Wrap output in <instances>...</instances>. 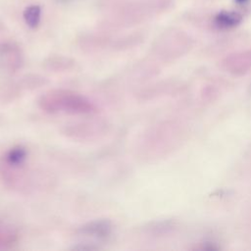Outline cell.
<instances>
[{"mask_svg": "<svg viewBox=\"0 0 251 251\" xmlns=\"http://www.w3.org/2000/svg\"><path fill=\"white\" fill-rule=\"evenodd\" d=\"M54 1H56V2H58V3H61V4H67V3L72 2L73 0H54Z\"/></svg>", "mask_w": 251, "mask_h": 251, "instance_id": "cell-6", "label": "cell"}, {"mask_svg": "<svg viewBox=\"0 0 251 251\" xmlns=\"http://www.w3.org/2000/svg\"><path fill=\"white\" fill-rule=\"evenodd\" d=\"M0 57L5 63L11 67L19 66L21 62V54L17 45L13 43H2L0 45Z\"/></svg>", "mask_w": 251, "mask_h": 251, "instance_id": "cell-3", "label": "cell"}, {"mask_svg": "<svg viewBox=\"0 0 251 251\" xmlns=\"http://www.w3.org/2000/svg\"><path fill=\"white\" fill-rule=\"evenodd\" d=\"M24 20L30 28H36L40 24L41 8L39 5H30L24 11Z\"/></svg>", "mask_w": 251, "mask_h": 251, "instance_id": "cell-5", "label": "cell"}, {"mask_svg": "<svg viewBox=\"0 0 251 251\" xmlns=\"http://www.w3.org/2000/svg\"><path fill=\"white\" fill-rule=\"evenodd\" d=\"M248 1H249V0H235V2L238 3V4H244V3L248 2Z\"/></svg>", "mask_w": 251, "mask_h": 251, "instance_id": "cell-7", "label": "cell"}, {"mask_svg": "<svg viewBox=\"0 0 251 251\" xmlns=\"http://www.w3.org/2000/svg\"><path fill=\"white\" fill-rule=\"evenodd\" d=\"M1 235H2V234L0 233V244H1V241H2V240H1V239H2V238H1Z\"/></svg>", "mask_w": 251, "mask_h": 251, "instance_id": "cell-8", "label": "cell"}, {"mask_svg": "<svg viewBox=\"0 0 251 251\" xmlns=\"http://www.w3.org/2000/svg\"><path fill=\"white\" fill-rule=\"evenodd\" d=\"M39 107L51 114L86 115L95 112V106L84 96L66 89H52L45 92L38 100Z\"/></svg>", "mask_w": 251, "mask_h": 251, "instance_id": "cell-1", "label": "cell"}, {"mask_svg": "<svg viewBox=\"0 0 251 251\" xmlns=\"http://www.w3.org/2000/svg\"><path fill=\"white\" fill-rule=\"evenodd\" d=\"M242 21V16L236 12H220L215 17V24L221 28H230L238 25Z\"/></svg>", "mask_w": 251, "mask_h": 251, "instance_id": "cell-4", "label": "cell"}, {"mask_svg": "<svg viewBox=\"0 0 251 251\" xmlns=\"http://www.w3.org/2000/svg\"><path fill=\"white\" fill-rule=\"evenodd\" d=\"M80 231L87 235L105 238L109 236V234L112 231V224L108 220L94 221L82 226L80 228Z\"/></svg>", "mask_w": 251, "mask_h": 251, "instance_id": "cell-2", "label": "cell"}]
</instances>
